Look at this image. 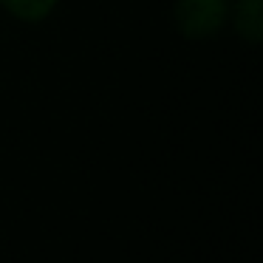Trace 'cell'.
Listing matches in <instances>:
<instances>
[{"label": "cell", "instance_id": "1", "mask_svg": "<svg viewBox=\"0 0 263 263\" xmlns=\"http://www.w3.org/2000/svg\"><path fill=\"white\" fill-rule=\"evenodd\" d=\"M227 20V0H178L176 23L187 37H212Z\"/></svg>", "mask_w": 263, "mask_h": 263}, {"label": "cell", "instance_id": "2", "mask_svg": "<svg viewBox=\"0 0 263 263\" xmlns=\"http://www.w3.org/2000/svg\"><path fill=\"white\" fill-rule=\"evenodd\" d=\"M238 31L246 40H260V0H240L238 6Z\"/></svg>", "mask_w": 263, "mask_h": 263}, {"label": "cell", "instance_id": "3", "mask_svg": "<svg viewBox=\"0 0 263 263\" xmlns=\"http://www.w3.org/2000/svg\"><path fill=\"white\" fill-rule=\"evenodd\" d=\"M0 3L23 20H40L51 12L57 0H0Z\"/></svg>", "mask_w": 263, "mask_h": 263}]
</instances>
